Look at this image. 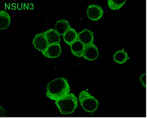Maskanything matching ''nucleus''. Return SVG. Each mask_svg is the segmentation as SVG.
Segmentation results:
<instances>
[{
  "instance_id": "nucleus-4",
  "label": "nucleus",
  "mask_w": 147,
  "mask_h": 118,
  "mask_svg": "<svg viewBox=\"0 0 147 118\" xmlns=\"http://www.w3.org/2000/svg\"><path fill=\"white\" fill-rule=\"evenodd\" d=\"M33 44L34 48L42 53L46 50L49 45L44 33L36 34L34 38Z\"/></svg>"
},
{
  "instance_id": "nucleus-6",
  "label": "nucleus",
  "mask_w": 147,
  "mask_h": 118,
  "mask_svg": "<svg viewBox=\"0 0 147 118\" xmlns=\"http://www.w3.org/2000/svg\"><path fill=\"white\" fill-rule=\"evenodd\" d=\"M61 52V48L60 44H54L49 45L42 53L45 57L52 59L59 56Z\"/></svg>"
},
{
  "instance_id": "nucleus-1",
  "label": "nucleus",
  "mask_w": 147,
  "mask_h": 118,
  "mask_svg": "<svg viewBox=\"0 0 147 118\" xmlns=\"http://www.w3.org/2000/svg\"><path fill=\"white\" fill-rule=\"evenodd\" d=\"M70 92V88L67 80L64 78L55 79L47 85L46 96L51 100H57Z\"/></svg>"
},
{
  "instance_id": "nucleus-9",
  "label": "nucleus",
  "mask_w": 147,
  "mask_h": 118,
  "mask_svg": "<svg viewBox=\"0 0 147 118\" xmlns=\"http://www.w3.org/2000/svg\"><path fill=\"white\" fill-rule=\"evenodd\" d=\"M44 33L49 45L59 44L60 36L55 29H49Z\"/></svg>"
},
{
  "instance_id": "nucleus-10",
  "label": "nucleus",
  "mask_w": 147,
  "mask_h": 118,
  "mask_svg": "<svg viewBox=\"0 0 147 118\" xmlns=\"http://www.w3.org/2000/svg\"><path fill=\"white\" fill-rule=\"evenodd\" d=\"M55 30L59 35L64 36L66 32L71 28L69 23L65 20L57 21L55 25Z\"/></svg>"
},
{
  "instance_id": "nucleus-15",
  "label": "nucleus",
  "mask_w": 147,
  "mask_h": 118,
  "mask_svg": "<svg viewBox=\"0 0 147 118\" xmlns=\"http://www.w3.org/2000/svg\"><path fill=\"white\" fill-rule=\"evenodd\" d=\"M126 1V0H109L108 1V5L109 7L111 9L118 10L122 7Z\"/></svg>"
},
{
  "instance_id": "nucleus-13",
  "label": "nucleus",
  "mask_w": 147,
  "mask_h": 118,
  "mask_svg": "<svg viewBox=\"0 0 147 118\" xmlns=\"http://www.w3.org/2000/svg\"><path fill=\"white\" fill-rule=\"evenodd\" d=\"M78 34L75 30L71 28L63 36L64 41L68 45L71 46L77 40Z\"/></svg>"
},
{
  "instance_id": "nucleus-16",
  "label": "nucleus",
  "mask_w": 147,
  "mask_h": 118,
  "mask_svg": "<svg viewBox=\"0 0 147 118\" xmlns=\"http://www.w3.org/2000/svg\"><path fill=\"white\" fill-rule=\"evenodd\" d=\"M140 83L142 86L146 87V74H144L140 77Z\"/></svg>"
},
{
  "instance_id": "nucleus-2",
  "label": "nucleus",
  "mask_w": 147,
  "mask_h": 118,
  "mask_svg": "<svg viewBox=\"0 0 147 118\" xmlns=\"http://www.w3.org/2000/svg\"><path fill=\"white\" fill-rule=\"evenodd\" d=\"M55 104L62 114H70L77 108L78 100L74 94L70 93L56 100Z\"/></svg>"
},
{
  "instance_id": "nucleus-8",
  "label": "nucleus",
  "mask_w": 147,
  "mask_h": 118,
  "mask_svg": "<svg viewBox=\"0 0 147 118\" xmlns=\"http://www.w3.org/2000/svg\"><path fill=\"white\" fill-rule=\"evenodd\" d=\"M78 38L85 47L92 45L94 42L92 33L87 29L84 30L78 34Z\"/></svg>"
},
{
  "instance_id": "nucleus-11",
  "label": "nucleus",
  "mask_w": 147,
  "mask_h": 118,
  "mask_svg": "<svg viewBox=\"0 0 147 118\" xmlns=\"http://www.w3.org/2000/svg\"><path fill=\"white\" fill-rule=\"evenodd\" d=\"M85 47L79 40H77L71 46V51L74 55L81 57L83 56Z\"/></svg>"
},
{
  "instance_id": "nucleus-7",
  "label": "nucleus",
  "mask_w": 147,
  "mask_h": 118,
  "mask_svg": "<svg viewBox=\"0 0 147 118\" xmlns=\"http://www.w3.org/2000/svg\"><path fill=\"white\" fill-rule=\"evenodd\" d=\"M98 55V49L95 45L92 44L85 47L83 56L84 59L88 61H94Z\"/></svg>"
},
{
  "instance_id": "nucleus-14",
  "label": "nucleus",
  "mask_w": 147,
  "mask_h": 118,
  "mask_svg": "<svg viewBox=\"0 0 147 118\" xmlns=\"http://www.w3.org/2000/svg\"><path fill=\"white\" fill-rule=\"evenodd\" d=\"M115 61L119 64H122L126 63L129 58L127 53L123 50L119 51L115 53L114 55Z\"/></svg>"
},
{
  "instance_id": "nucleus-3",
  "label": "nucleus",
  "mask_w": 147,
  "mask_h": 118,
  "mask_svg": "<svg viewBox=\"0 0 147 118\" xmlns=\"http://www.w3.org/2000/svg\"><path fill=\"white\" fill-rule=\"evenodd\" d=\"M79 98L82 108L86 112H94L98 109V101L89 92L85 90L82 91L79 94Z\"/></svg>"
},
{
  "instance_id": "nucleus-12",
  "label": "nucleus",
  "mask_w": 147,
  "mask_h": 118,
  "mask_svg": "<svg viewBox=\"0 0 147 118\" xmlns=\"http://www.w3.org/2000/svg\"><path fill=\"white\" fill-rule=\"evenodd\" d=\"M11 18L8 13L4 10L0 11V29L1 31L6 29L9 26Z\"/></svg>"
},
{
  "instance_id": "nucleus-5",
  "label": "nucleus",
  "mask_w": 147,
  "mask_h": 118,
  "mask_svg": "<svg viewBox=\"0 0 147 118\" xmlns=\"http://www.w3.org/2000/svg\"><path fill=\"white\" fill-rule=\"evenodd\" d=\"M87 13L88 18L90 20L97 21L102 18L103 14V11L100 6L92 5L88 7Z\"/></svg>"
}]
</instances>
